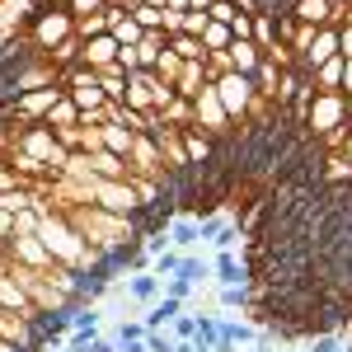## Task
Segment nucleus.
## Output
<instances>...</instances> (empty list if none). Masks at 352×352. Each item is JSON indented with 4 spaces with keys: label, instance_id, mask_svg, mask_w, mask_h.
<instances>
[{
    "label": "nucleus",
    "instance_id": "nucleus-5",
    "mask_svg": "<svg viewBox=\"0 0 352 352\" xmlns=\"http://www.w3.org/2000/svg\"><path fill=\"white\" fill-rule=\"evenodd\" d=\"M61 89L76 99V109L80 113H99L109 104V94H104V80H99V71H89V66H71L66 76H61Z\"/></svg>",
    "mask_w": 352,
    "mask_h": 352
},
{
    "label": "nucleus",
    "instance_id": "nucleus-45",
    "mask_svg": "<svg viewBox=\"0 0 352 352\" xmlns=\"http://www.w3.org/2000/svg\"><path fill=\"white\" fill-rule=\"evenodd\" d=\"M235 240H240V230H235V226L217 230V249H221V254H230V249H235Z\"/></svg>",
    "mask_w": 352,
    "mask_h": 352
},
{
    "label": "nucleus",
    "instance_id": "nucleus-27",
    "mask_svg": "<svg viewBox=\"0 0 352 352\" xmlns=\"http://www.w3.org/2000/svg\"><path fill=\"white\" fill-rule=\"evenodd\" d=\"M230 43H235V33H230V24H207V33H202V47H207V56H217V52H230Z\"/></svg>",
    "mask_w": 352,
    "mask_h": 352
},
{
    "label": "nucleus",
    "instance_id": "nucleus-19",
    "mask_svg": "<svg viewBox=\"0 0 352 352\" xmlns=\"http://www.w3.org/2000/svg\"><path fill=\"white\" fill-rule=\"evenodd\" d=\"M292 14L305 28H324V24H333V0H296Z\"/></svg>",
    "mask_w": 352,
    "mask_h": 352
},
{
    "label": "nucleus",
    "instance_id": "nucleus-56",
    "mask_svg": "<svg viewBox=\"0 0 352 352\" xmlns=\"http://www.w3.org/2000/svg\"><path fill=\"white\" fill-rule=\"evenodd\" d=\"M348 122H352V99H348Z\"/></svg>",
    "mask_w": 352,
    "mask_h": 352
},
{
    "label": "nucleus",
    "instance_id": "nucleus-2",
    "mask_svg": "<svg viewBox=\"0 0 352 352\" xmlns=\"http://www.w3.org/2000/svg\"><path fill=\"white\" fill-rule=\"evenodd\" d=\"M66 38H76V19H71L66 5H43V14H38V19L28 24V33H24V43L38 56H47L52 47H61Z\"/></svg>",
    "mask_w": 352,
    "mask_h": 352
},
{
    "label": "nucleus",
    "instance_id": "nucleus-46",
    "mask_svg": "<svg viewBox=\"0 0 352 352\" xmlns=\"http://www.w3.org/2000/svg\"><path fill=\"white\" fill-rule=\"evenodd\" d=\"M56 141H61L66 151H80V127H66V132H56Z\"/></svg>",
    "mask_w": 352,
    "mask_h": 352
},
{
    "label": "nucleus",
    "instance_id": "nucleus-3",
    "mask_svg": "<svg viewBox=\"0 0 352 352\" xmlns=\"http://www.w3.org/2000/svg\"><path fill=\"white\" fill-rule=\"evenodd\" d=\"M217 85L221 104H226V113H230V122L240 127V122H249L254 118V109H258V89H254V76H240V71H226Z\"/></svg>",
    "mask_w": 352,
    "mask_h": 352
},
{
    "label": "nucleus",
    "instance_id": "nucleus-52",
    "mask_svg": "<svg viewBox=\"0 0 352 352\" xmlns=\"http://www.w3.org/2000/svg\"><path fill=\"white\" fill-rule=\"evenodd\" d=\"M179 352H212V348H202V343H192V338H188V343H179Z\"/></svg>",
    "mask_w": 352,
    "mask_h": 352
},
{
    "label": "nucleus",
    "instance_id": "nucleus-49",
    "mask_svg": "<svg viewBox=\"0 0 352 352\" xmlns=\"http://www.w3.org/2000/svg\"><path fill=\"white\" fill-rule=\"evenodd\" d=\"M10 235H14V217H10V212H5V207H0V244L10 240Z\"/></svg>",
    "mask_w": 352,
    "mask_h": 352
},
{
    "label": "nucleus",
    "instance_id": "nucleus-51",
    "mask_svg": "<svg viewBox=\"0 0 352 352\" xmlns=\"http://www.w3.org/2000/svg\"><path fill=\"white\" fill-rule=\"evenodd\" d=\"M164 10H179V14H188V10H192V0H169Z\"/></svg>",
    "mask_w": 352,
    "mask_h": 352
},
{
    "label": "nucleus",
    "instance_id": "nucleus-8",
    "mask_svg": "<svg viewBox=\"0 0 352 352\" xmlns=\"http://www.w3.org/2000/svg\"><path fill=\"white\" fill-rule=\"evenodd\" d=\"M127 164H132V179H164V174H169V169H164V155H160V141H155L151 132L136 136Z\"/></svg>",
    "mask_w": 352,
    "mask_h": 352
},
{
    "label": "nucleus",
    "instance_id": "nucleus-34",
    "mask_svg": "<svg viewBox=\"0 0 352 352\" xmlns=\"http://www.w3.org/2000/svg\"><path fill=\"white\" fill-rule=\"evenodd\" d=\"M99 33H109V14H94V19H76V38H80V43L99 38Z\"/></svg>",
    "mask_w": 352,
    "mask_h": 352
},
{
    "label": "nucleus",
    "instance_id": "nucleus-48",
    "mask_svg": "<svg viewBox=\"0 0 352 352\" xmlns=\"http://www.w3.org/2000/svg\"><path fill=\"white\" fill-rule=\"evenodd\" d=\"M310 352H338V338H333V333H320V338L310 343Z\"/></svg>",
    "mask_w": 352,
    "mask_h": 352
},
{
    "label": "nucleus",
    "instance_id": "nucleus-26",
    "mask_svg": "<svg viewBox=\"0 0 352 352\" xmlns=\"http://www.w3.org/2000/svg\"><path fill=\"white\" fill-rule=\"evenodd\" d=\"M320 164H324V169H320V179H324V184H333V188H338V184H352V160H343L338 151L324 155Z\"/></svg>",
    "mask_w": 352,
    "mask_h": 352
},
{
    "label": "nucleus",
    "instance_id": "nucleus-44",
    "mask_svg": "<svg viewBox=\"0 0 352 352\" xmlns=\"http://www.w3.org/2000/svg\"><path fill=\"white\" fill-rule=\"evenodd\" d=\"M230 33H235V38H254V14H235V19H230Z\"/></svg>",
    "mask_w": 352,
    "mask_h": 352
},
{
    "label": "nucleus",
    "instance_id": "nucleus-18",
    "mask_svg": "<svg viewBox=\"0 0 352 352\" xmlns=\"http://www.w3.org/2000/svg\"><path fill=\"white\" fill-rule=\"evenodd\" d=\"M226 61H230V71L254 76V71L263 66V52L254 47V38H235V43H230V52H226Z\"/></svg>",
    "mask_w": 352,
    "mask_h": 352
},
{
    "label": "nucleus",
    "instance_id": "nucleus-57",
    "mask_svg": "<svg viewBox=\"0 0 352 352\" xmlns=\"http://www.w3.org/2000/svg\"><path fill=\"white\" fill-rule=\"evenodd\" d=\"M348 5H352V0H348Z\"/></svg>",
    "mask_w": 352,
    "mask_h": 352
},
{
    "label": "nucleus",
    "instance_id": "nucleus-20",
    "mask_svg": "<svg viewBox=\"0 0 352 352\" xmlns=\"http://www.w3.org/2000/svg\"><path fill=\"white\" fill-rule=\"evenodd\" d=\"M343 71H348V56H329L310 80H315V89H324V94H343Z\"/></svg>",
    "mask_w": 352,
    "mask_h": 352
},
{
    "label": "nucleus",
    "instance_id": "nucleus-55",
    "mask_svg": "<svg viewBox=\"0 0 352 352\" xmlns=\"http://www.w3.org/2000/svg\"><path fill=\"white\" fill-rule=\"evenodd\" d=\"M292 5H296V0H272V10H292Z\"/></svg>",
    "mask_w": 352,
    "mask_h": 352
},
{
    "label": "nucleus",
    "instance_id": "nucleus-40",
    "mask_svg": "<svg viewBox=\"0 0 352 352\" xmlns=\"http://www.w3.org/2000/svg\"><path fill=\"white\" fill-rule=\"evenodd\" d=\"M146 352H179V338H169V333H146Z\"/></svg>",
    "mask_w": 352,
    "mask_h": 352
},
{
    "label": "nucleus",
    "instance_id": "nucleus-42",
    "mask_svg": "<svg viewBox=\"0 0 352 352\" xmlns=\"http://www.w3.org/2000/svg\"><path fill=\"white\" fill-rule=\"evenodd\" d=\"M188 282H184V277H164V296H174V300H188Z\"/></svg>",
    "mask_w": 352,
    "mask_h": 352
},
{
    "label": "nucleus",
    "instance_id": "nucleus-22",
    "mask_svg": "<svg viewBox=\"0 0 352 352\" xmlns=\"http://www.w3.org/2000/svg\"><path fill=\"white\" fill-rule=\"evenodd\" d=\"M132 146H136V132L132 127H122V122H104V151H113V155H132Z\"/></svg>",
    "mask_w": 352,
    "mask_h": 352
},
{
    "label": "nucleus",
    "instance_id": "nucleus-21",
    "mask_svg": "<svg viewBox=\"0 0 352 352\" xmlns=\"http://www.w3.org/2000/svg\"><path fill=\"white\" fill-rule=\"evenodd\" d=\"M202 85H212V80H207V61H184V76L174 80L179 99H197V94H202Z\"/></svg>",
    "mask_w": 352,
    "mask_h": 352
},
{
    "label": "nucleus",
    "instance_id": "nucleus-6",
    "mask_svg": "<svg viewBox=\"0 0 352 352\" xmlns=\"http://www.w3.org/2000/svg\"><path fill=\"white\" fill-rule=\"evenodd\" d=\"M192 127H202L207 136H230L235 132V122H230V113H226V104H221L217 85H202V94L192 99Z\"/></svg>",
    "mask_w": 352,
    "mask_h": 352
},
{
    "label": "nucleus",
    "instance_id": "nucleus-54",
    "mask_svg": "<svg viewBox=\"0 0 352 352\" xmlns=\"http://www.w3.org/2000/svg\"><path fill=\"white\" fill-rule=\"evenodd\" d=\"M212 5H217V0H192V10H197V14H207Z\"/></svg>",
    "mask_w": 352,
    "mask_h": 352
},
{
    "label": "nucleus",
    "instance_id": "nucleus-31",
    "mask_svg": "<svg viewBox=\"0 0 352 352\" xmlns=\"http://www.w3.org/2000/svg\"><path fill=\"white\" fill-rule=\"evenodd\" d=\"M99 80H104V94H109V104H127V71H99Z\"/></svg>",
    "mask_w": 352,
    "mask_h": 352
},
{
    "label": "nucleus",
    "instance_id": "nucleus-14",
    "mask_svg": "<svg viewBox=\"0 0 352 352\" xmlns=\"http://www.w3.org/2000/svg\"><path fill=\"white\" fill-rule=\"evenodd\" d=\"M155 89H160V76L155 71H132L127 76V109L155 113Z\"/></svg>",
    "mask_w": 352,
    "mask_h": 352
},
{
    "label": "nucleus",
    "instance_id": "nucleus-9",
    "mask_svg": "<svg viewBox=\"0 0 352 352\" xmlns=\"http://www.w3.org/2000/svg\"><path fill=\"white\" fill-rule=\"evenodd\" d=\"M38 14H43V0H0V33L5 38H24Z\"/></svg>",
    "mask_w": 352,
    "mask_h": 352
},
{
    "label": "nucleus",
    "instance_id": "nucleus-50",
    "mask_svg": "<svg viewBox=\"0 0 352 352\" xmlns=\"http://www.w3.org/2000/svg\"><path fill=\"white\" fill-rule=\"evenodd\" d=\"M338 155H343V160H352V127H348V136H343V146H338Z\"/></svg>",
    "mask_w": 352,
    "mask_h": 352
},
{
    "label": "nucleus",
    "instance_id": "nucleus-7",
    "mask_svg": "<svg viewBox=\"0 0 352 352\" xmlns=\"http://www.w3.org/2000/svg\"><path fill=\"white\" fill-rule=\"evenodd\" d=\"M10 249V263H19V268H33V272H52V254H47V244L38 240V235H10L5 240Z\"/></svg>",
    "mask_w": 352,
    "mask_h": 352
},
{
    "label": "nucleus",
    "instance_id": "nucleus-30",
    "mask_svg": "<svg viewBox=\"0 0 352 352\" xmlns=\"http://www.w3.org/2000/svg\"><path fill=\"white\" fill-rule=\"evenodd\" d=\"M169 52H179L184 61H207L202 38H188V33H174V38H169Z\"/></svg>",
    "mask_w": 352,
    "mask_h": 352
},
{
    "label": "nucleus",
    "instance_id": "nucleus-10",
    "mask_svg": "<svg viewBox=\"0 0 352 352\" xmlns=\"http://www.w3.org/2000/svg\"><path fill=\"white\" fill-rule=\"evenodd\" d=\"M329 56H338V28L324 24V28H315V38H310V47L296 56L300 61V76H315L320 66H324Z\"/></svg>",
    "mask_w": 352,
    "mask_h": 352
},
{
    "label": "nucleus",
    "instance_id": "nucleus-12",
    "mask_svg": "<svg viewBox=\"0 0 352 352\" xmlns=\"http://www.w3.org/2000/svg\"><path fill=\"white\" fill-rule=\"evenodd\" d=\"M118 56H122L118 38H113V33H99V38H89L80 47V66H89V71H113Z\"/></svg>",
    "mask_w": 352,
    "mask_h": 352
},
{
    "label": "nucleus",
    "instance_id": "nucleus-38",
    "mask_svg": "<svg viewBox=\"0 0 352 352\" xmlns=\"http://www.w3.org/2000/svg\"><path fill=\"white\" fill-rule=\"evenodd\" d=\"M207 24H212V14H197V10H188V14H184V33H188V38H202V33H207Z\"/></svg>",
    "mask_w": 352,
    "mask_h": 352
},
{
    "label": "nucleus",
    "instance_id": "nucleus-36",
    "mask_svg": "<svg viewBox=\"0 0 352 352\" xmlns=\"http://www.w3.org/2000/svg\"><path fill=\"white\" fill-rule=\"evenodd\" d=\"M179 263H184V254H179V249H164L160 258H155V268H151V272H155V277L164 282V277H174V272H179Z\"/></svg>",
    "mask_w": 352,
    "mask_h": 352
},
{
    "label": "nucleus",
    "instance_id": "nucleus-41",
    "mask_svg": "<svg viewBox=\"0 0 352 352\" xmlns=\"http://www.w3.org/2000/svg\"><path fill=\"white\" fill-rule=\"evenodd\" d=\"M14 188H28V184L10 169V160H5V164H0V197H5V192H14Z\"/></svg>",
    "mask_w": 352,
    "mask_h": 352
},
{
    "label": "nucleus",
    "instance_id": "nucleus-23",
    "mask_svg": "<svg viewBox=\"0 0 352 352\" xmlns=\"http://www.w3.org/2000/svg\"><path fill=\"white\" fill-rule=\"evenodd\" d=\"M47 127H52V132L80 127V109H76V99H71V94H61V99L52 104V113H47Z\"/></svg>",
    "mask_w": 352,
    "mask_h": 352
},
{
    "label": "nucleus",
    "instance_id": "nucleus-33",
    "mask_svg": "<svg viewBox=\"0 0 352 352\" xmlns=\"http://www.w3.org/2000/svg\"><path fill=\"white\" fill-rule=\"evenodd\" d=\"M71 19H94V14H109V0H66Z\"/></svg>",
    "mask_w": 352,
    "mask_h": 352
},
{
    "label": "nucleus",
    "instance_id": "nucleus-37",
    "mask_svg": "<svg viewBox=\"0 0 352 352\" xmlns=\"http://www.w3.org/2000/svg\"><path fill=\"white\" fill-rule=\"evenodd\" d=\"M174 338H179V343H188V338H197V310H184V315H179V320H174Z\"/></svg>",
    "mask_w": 352,
    "mask_h": 352
},
{
    "label": "nucleus",
    "instance_id": "nucleus-13",
    "mask_svg": "<svg viewBox=\"0 0 352 352\" xmlns=\"http://www.w3.org/2000/svg\"><path fill=\"white\" fill-rule=\"evenodd\" d=\"M0 338H10V343H19V348H43V333H38V320H28V315H10V310H0Z\"/></svg>",
    "mask_w": 352,
    "mask_h": 352
},
{
    "label": "nucleus",
    "instance_id": "nucleus-1",
    "mask_svg": "<svg viewBox=\"0 0 352 352\" xmlns=\"http://www.w3.org/2000/svg\"><path fill=\"white\" fill-rule=\"evenodd\" d=\"M348 94H315L310 99V113H305V132L315 136V141H324L329 151H338L343 146V136H348Z\"/></svg>",
    "mask_w": 352,
    "mask_h": 352
},
{
    "label": "nucleus",
    "instance_id": "nucleus-53",
    "mask_svg": "<svg viewBox=\"0 0 352 352\" xmlns=\"http://www.w3.org/2000/svg\"><path fill=\"white\" fill-rule=\"evenodd\" d=\"M343 94L352 99V61H348V71H343Z\"/></svg>",
    "mask_w": 352,
    "mask_h": 352
},
{
    "label": "nucleus",
    "instance_id": "nucleus-28",
    "mask_svg": "<svg viewBox=\"0 0 352 352\" xmlns=\"http://www.w3.org/2000/svg\"><path fill=\"white\" fill-rule=\"evenodd\" d=\"M197 240H202V226H197V221H174V226H169V244H174V249L188 254Z\"/></svg>",
    "mask_w": 352,
    "mask_h": 352
},
{
    "label": "nucleus",
    "instance_id": "nucleus-16",
    "mask_svg": "<svg viewBox=\"0 0 352 352\" xmlns=\"http://www.w3.org/2000/svg\"><path fill=\"white\" fill-rule=\"evenodd\" d=\"M0 310H10V315H28V320H43V315H38V305L28 300V292L5 268H0Z\"/></svg>",
    "mask_w": 352,
    "mask_h": 352
},
{
    "label": "nucleus",
    "instance_id": "nucleus-29",
    "mask_svg": "<svg viewBox=\"0 0 352 352\" xmlns=\"http://www.w3.org/2000/svg\"><path fill=\"white\" fill-rule=\"evenodd\" d=\"M212 272H217L221 287H244V268L230 258V254H217V263H212Z\"/></svg>",
    "mask_w": 352,
    "mask_h": 352
},
{
    "label": "nucleus",
    "instance_id": "nucleus-4",
    "mask_svg": "<svg viewBox=\"0 0 352 352\" xmlns=\"http://www.w3.org/2000/svg\"><path fill=\"white\" fill-rule=\"evenodd\" d=\"M94 207H104L113 217H141L146 212L132 179H94Z\"/></svg>",
    "mask_w": 352,
    "mask_h": 352
},
{
    "label": "nucleus",
    "instance_id": "nucleus-17",
    "mask_svg": "<svg viewBox=\"0 0 352 352\" xmlns=\"http://www.w3.org/2000/svg\"><path fill=\"white\" fill-rule=\"evenodd\" d=\"M179 132H184V151H188V164H192V169L212 164V155H217V136H207L202 127H179Z\"/></svg>",
    "mask_w": 352,
    "mask_h": 352
},
{
    "label": "nucleus",
    "instance_id": "nucleus-47",
    "mask_svg": "<svg viewBox=\"0 0 352 352\" xmlns=\"http://www.w3.org/2000/svg\"><path fill=\"white\" fill-rule=\"evenodd\" d=\"M338 56H348V61H352V24L338 28Z\"/></svg>",
    "mask_w": 352,
    "mask_h": 352
},
{
    "label": "nucleus",
    "instance_id": "nucleus-32",
    "mask_svg": "<svg viewBox=\"0 0 352 352\" xmlns=\"http://www.w3.org/2000/svg\"><path fill=\"white\" fill-rule=\"evenodd\" d=\"M155 76H160L164 85H174V80H179V76H184V56H179V52H169V47H164L160 66H155Z\"/></svg>",
    "mask_w": 352,
    "mask_h": 352
},
{
    "label": "nucleus",
    "instance_id": "nucleus-11",
    "mask_svg": "<svg viewBox=\"0 0 352 352\" xmlns=\"http://www.w3.org/2000/svg\"><path fill=\"white\" fill-rule=\"evenodd\" d=\"M56 146H61V141H56V132L47 127V122H38V127H24V132H19V141H14V151L33 155L38 164H52ZM47 179H52V174H47Z\"/></svg>",
    "mask_w": 352,
    "mask_h": 352
},
{
    "label": "nucleus",
    "instance_id": "nucleus-24",
    "mask_svg": "<svg viewBox=\"0 0 352 352\" xmlns=\"http://www.w3.org/2000/svg\"><path fill=\"white\" fill-rule=\"evenodd\" d=\"M282 38H277V19H272V10H263V14H254V47L268 56L272 47H277Z\"/></svg>",
    "mask_w": 352,
    "mask_h": 352
},
{
    "label": "nucleus",
    "instance_id": "nucleus-15",
    "mask_svg": "<svg viewBox=\"0 0 352 352\" xmlns=\"http://www.w3.org/2000/svg\"><path fill=\"white\" fill-rule=\"evenodd\" d=\"M151 136L160 141V155H164V169H169V174L192 169V164H188V151H184V132H179V127H169V122H164L160 132H151Z\"/></svg>",
    "mask_w": 352,
    "mask_h": 352
},
{
    "label": "nucleus",
    "instance_id": "nucleus-25",
    "mask_svg": "<svg viewBox=\"0 0 352 352\" xmlns=\"http://www.w3.org/2000/svg\"><path fill=\"white\" fill-rule=\"evenodd\" d=\"M164 282L155 277V272H136V277H127V296L132 300H160Z\"/></svg>",
    "mask_w": 352,
    "mask_h": 352
},
{
    "label": "nucleus",
    "instance_id": "nucleus-39",
    "mask_svg": "<svg viewBox=\"0 0 352 352\" xmlns=\"http://www.w3.org/2000/svg\"><path fill=\"white\" fill-rule=\"evenodd\" d=\"M221 305H226V310H244V305H249V292H244V287H221Z\"/></svg>",
    "mask_w": 352,
    "mask_h": 352
},
{
    "label": "nucleus",
    "instance_id": "nucleus-35",
    "mask_svg": "<svg viewBox=\"0 0 352 352\" xmlns=\"http://www.w3.org/2000/svg\"><path fill=\"white\" fill-rule=\"evenodd\" d=\"M38 230H43V212L38 207H28V212L14 217V235H38Z\"/></svg>",
    "mask_w": 352,
    "mask_h": 352
},
{
    "label": "nucleus",
    "instance_id": "nucleus-43",
    "mask_svg": "<svg viewBox=\"0 0 352 352\" xmlns=\"http://www.w3.org/2000/svg\"><path fill=\"white\" fill-rule=\"evenodd\" d=\"M207 14H212V19H217V24H230V19H235V14H240V10H235V5H230V0H217V5H212V10H207Z\"/></svg>",
    "mask_w": 352,
    "mask_h": 352
}]
</instances>
